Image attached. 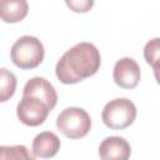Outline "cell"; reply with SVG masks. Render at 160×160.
<instances>
[{"label":"cell","mask_w":160,"mask_h":160,"mask_svg":"<svg viewBox=\"0 0 160 160\" xmlns=\"http://www.w3.org/2000/svg\"><path fill=\"white\" fill-rule=\"evenodd\" d=\"M130 154V144L121 136H108L99 145V156L104 160H126Z\"/></svg>","instance_id":"cell-8"},{"label":"cell","mask_w":160,"mask_h":160,"mask_svg":"<svg viewBox=\"0 0 160 160\" xmlns=\"http://www.w3.org/2000/svg\"><path fill=\"white\" fill-rule=\"evenodd\" d=\"M94 2H95L94 0H65V4L68 5V8L71 11L79 12V14L90 11L94 6Z\"/></svg>","instance_id":"cell-14"},{"label":"cell","mask_w":160,"mask_h":160,"mask_svg":"<svg viewBox=\"0 0 160 160\" xmlns=\"http://www.w3.org/2000/svg\"><path fill=\"white\" fill-rule=\"evenodd\" d=\"M50 111L51 109L46 105V102L30 95H22L16 106L18 119L26 126L41 125L46 120Z\"/></svg>","instance_id":"cell-5"},{"label":"cell","mask_w":160,"mask_h":160,"mask_svg":"<svg viewBox=\"0 0 160 160\" xmlns=\"http://www.w3.org/2000/svg\"><path fill=\"white\" fill-rule=\"evenodd\" d=\"M16 76L5 68H0V102L8 101L16 90Z\"/></svg>","instance_id":"cell-11"},{"label":"cell","mask_w":160,"mask_h":160,"mask_svg":"<svg viewBox=\"0 0 160 160\" xmlns=\"http://www.w3.org/2000/svg\"><path fill=\"white\" fill-rule=\"evenodd\" d=\"M60 145H61V141L55 132L42 131L38 134L32 140V145H31L32 156L42 158V159L52 158L60 150Z\"/></svg>","instance_id":"cell-9"},{"label":"cell","mask_w":160,"mask_h":160,"mask_svg":"<svg viewBox=\"0 0 160 160\" xmlns=\"http://www.w3.org/2000/svg\"><path fill=\"white\" fill-rule=\"evenodd\" d=\"M22 95H30L42 100L51 110L55 108L58 102V94L55 88L50 81L40 76H35L26 81L22 90Z\"/></svg>","instance_id":"cell-7"},{"label":"cell","mask_w":160,"mask_h":160,"mask_svg":"<svg viewBox=\"0 0 160 160\" xmlns=\"http://www.w3.org/2000/svg\"><path fill=\"white\" fill-rule=\"evenodd\" d=\"M144 56L149 65H151L155 70V75L158 72V61H159V38H155L146 42L144 48Z\"/></svg>","instance_id":"cell-13"},{"label":"cell","mask_w":160,"mask_h":160,"mask_svg":"<svg viewBox=\"0 0 160 160\" xmlns=\"http://www.w3.org/2000/svg\"><path fill=\"white\" fill-rule=\"evenodd\" d=\"M10 56L12 62L24 70H30L38 68L45 56V50L42 42L30 35L19 38L11 46Z\"/></svg>","instance_id":"cell-2"},{"label":"cell","mask_w":160,"mask_h":160,"mask_svg":"<svg viewBox=\"0 0 160 160\" xmlns=\"http://www.w3.org/2000/svg\"><path fill=\"white\" fill-rule=\"evenodd\" d=\"M136 118L135 104L126 98H118L109 101L101 112L105 126L112 130H122L130 126Z\"/></svg>","instance_id":"cell-4"},{"label":"cell","mask_w":160,"mask_h":160,"mask_svg":"<svg viewBox=\"0 0 160 160\" xmlns=\"http://www.w3.org/2000/svg\"><path fill=\"white\" fill-rule=\"evenodd\" d=\"M101 56L91 42H79L69 49L55 66L56 78L62 84H76L98 72Z\"/></svg>","instance_id":"cell-1"},{"label":"cell","mask_w":160,"mask_h":160,"mask_svg":"<svg viewBox=\"0 0 160 160\" xmlns=\"http://www.w3.org/2000/svg\"><path fill=\"white\" fill-rule=\"evenodd\" d=\"M34 156L28 151L24 145L0 146V160H31Z\"/></svg>","instance_id":"cell-12"},{"label":"cell","mask_w":160,"mask_h":160,"mask_svg":"<svg viewBox=\"0 0 160 160\" xmlns=\"http://www.w3.org/2000/svg\"><path fill=\"white\" fill-rule=\"evenodd\" d=\"M112 78L118 86L122 89H134L140 82V66L134 59L122 58L115 62Z\"/></svg>","instance_id":"cell-6"},{"label":"cell","mask_w":160,"mask_h":160,"mask_svg":"<svg viewBox=\"0 0 160 160\" xmlns=\"http://www.w3.org/2000/svg\"><path fill=\"white\" fill-rule=\"evenodd\" d=\"M29 12L26 0H0V20L15 24L25 19Z\"/></svg>","instance_id":"cell-10"},{"label":"cell","mask_w":160,"mask_h":160,"mask_svg":"<svg viewBox=\"0 0 160 160\" xmlns=\"http://www.w3.org/2000/svg\"><path fill=\"white\" fill-rule=\"evenodd\" d=\"M58 130L69 139H81L91 129V119L86 110L81 108H66L56 118Z\"/></svg>","instance_id":"cell-3"}]
</instances>
